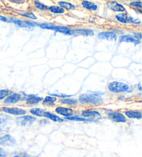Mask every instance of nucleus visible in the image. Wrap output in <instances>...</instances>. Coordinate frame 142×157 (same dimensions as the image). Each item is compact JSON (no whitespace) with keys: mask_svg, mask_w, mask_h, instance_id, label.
<instances>
[{"mask_svg":"<svg viewBox=\"0 0 142 157\" xmlns=\"http://www.w3.org/2000/svg\"><path fill=\"white\" fill-rule=\"evenodd\" d=\"M102 94L103 93L96 91L91 92V93H85L79 96V101L83 103L94 105L101 104L103 101V98L101 96Z\"/></svg>","mask_w":142,"mask_h":157,"instance_id":"nucleus-1","label":"nucleus"},{"mask_svg":"<svg viewBox=\"0 0 142 157\" xmlns=\"http://www.w3.org/2000/svg\"><path fill=\"white\" fill-rule=\"evenodd\" d=\"M38 26L43 29L52 30V31H54L55 32H58V33L67 35V36H73V29H70L69 27L65 26H57V25H53V24H47V23L40 24H38Z\"/></svg>","mask_w":142,"mask_h":157,"instance_id":"nucleus-2","label":"nucleus"},{"mask_svg":"<svg viewBox=\"0 0 142 157\" xmlns=\"http://www.w3.org/2000/svg\"><path fill=\"white\" fill-rule=\"evenodd\" d=\"M129 88L130 86L126 84L117 82V81H113L108 85L109 91L114 94H120L122 92L128 91Z\"/></svg>","mask_w":142,"mask_h":157,"instance_id":"nucleus-3","label":"nucleus"},{"mask_svg":"<svg viewBox=\"0 0 142 157\" xmlns=\"http://www.w3.org/2000/svg\"><path fill=\"white\" fill-rule=\"evenodd\" d=\"M12 126V120L6 115L0 114V132H6Z\"/></svg>","mask_w":142,"mask_h":157,"instance_id":"nucleus-4","label":"nucleus"},{"mask_svg":"<svg viewBox=\"0 0 142 157\" xmlns=\"http://www.w3.org/2000/svg\"><path fill=\"white\" fill-rule=\"evenodd\" d=\"M36 121V118L31 116H20L15 119V122L20 126H29Z\"/></svg>","mask_w":142,"mask_h":157,"instance_id":"nucleus-5","label":"nucleus"},{"mask_svg":"<svg viewBox=\"0 0 142 157\" xmlns=\"http://www.w3.org/2000/svg\"><path fill=\"white\" fill-rule=\"evenodd\" d=\"M107 115L112 121L116 122V123H126L127 122L125 116L121 113L109 111L107 112Z\"/></svg>","mask_w":142,"mask_h":157,"instance_id":"nucleus-6","label":"nucleus"},{"mask_svg":"<svg viewBox=\"0 0 142 157\" xmlns=\"http://www.w3.org/2000/svg\"><path fill=\"white\" fill-rule=\"evenodd\" d=\"M10 20H10V22L15 24V25H17L20 27H22V28L31 29L35 26V24L34 22H31V21H30L18 20V19H14V18H11Z\"/></svg>","mask_w":142,"mask_h":157,"instance_id":"nucleus-7","label":"nucleus"},{"mask_svg":"<svg viewBox=\"0 0 142 157\" xmlns=\"http://www.w3.org/2000/svg\"><path fill=\"white\" fill-rule=\"evenodd\" d=\"M98 38L101 40H106L108 41H116L117 36L114 32L105 31L99 33L98 35Z\"/></svg>","mask_w":142,"mask_h":157,"instance_id":"nucleus-8","label":"nucleus"},{"mask_svg":"<svg viewBox=\"0 0 142 157\" xmlns=\"http://www.w3.org/2000/svg\"><path fill=\"white\" fill-rule=\"evenodd\" d=\"M2 109L4 112L7 113H9V114L12 115H15V116H21L24 115L26 113V111L23 109H21V108H18V107H3Z\"/></svg>","mask_w":142,"mask_h":157,"instance_id":"nucleus-9","label":"nucleus"},{"mask_svg":"<svg viewBox=\"0 0 142 157\" xmlns=\"http://www.w3.org/2000/svg\"><path fill=\"white\" fill-rule=\"evenodd\" d=\"M16 143V140L10 135L0 136V145L5 146H13Z\"/></svg>","mask_w":142,"mask_h":157,"instance_id":"nucleus-10","label":"nucleus"},{"mask_svg":"<svg viewBox=\"0 0 142 157\" xmlns=\"http://www.w3.org/2000/svg\"><path fill=\"white\" fill-rule=\"evenodd\" d=\"M108 7L110 10H113L114 12H119L123 13L125 11V7L123 5L119 4L118 2H114V1H110L107 3Z\"/></svg>","mask_w":142,"mask_h":157,"instance_id":"nucleus-11","label":"nucleus"},{"mask_svg":"<svg viewBox=\"0 0 142 157\" xmlns=\"http://www.w3.org/2000/svg\"><path fill=\"white\" fill-rule=\"evenodd\" d=\"M22 99V96L20 94L18 93H13L10 94L9 96H7V98L4 100V104H15L17 103Z\"/></svg>","mask_w":142,"mask_h":157,"instance_id":"nucleus-12","label":"nucleus"},{"mask_svg":"<svg viewBox=\"0 0 142 157\" xmlns=\"http://www.w3.org/2000/svg\"><path fill=\"white\" fill-rule=\"evenodd\" d=\"M94 31L91 29H73V36H94Z\"/></svg>","mask_w":142,"mask_h":157,"instance_id":"nucleus-13","label":"nucleus"},{"mask_svg":"<svg viewBox=\"0 0 142 157\" xmlns=\"http://www.w3.org/2000/svg\"><path fill=\"white\" fill-rule=\"evenodd\" d=\"M56 112L59 115L65 116V117H70L73 113V110L71 108L63 107H58L56 108Z\"/></svg>","mask_w":142,"mask_h":157,"instance_id":"nucleus-14","label":"nucleus"},{"mask_svg":"<svg viewBox=\"0 0 142 157\" xmlns=\"http://www.w3.org/2000/svg\"><path fill=\"white\" fill-rule=\"evenodd\" d=\"M119 42H130L134 43L135 45H136L141 42V40H137L135 36L126 35V36H121L119 37Z\"/></svg>","mask_w":142,"mask_h":157,"instance_id":"nucleus-15","label":"nucleus"},{"mask_svg":"<svg viewBox=\"0 0 142 157\" xmlns=\"http://www.w3.org/2000/svg\"><path fill=\"white\" fill-rule=\"evenodd\" d=\"M81 115L85 118L98 119V120L101 118V116L100 113L97 112V111H89V110L83 111Z\"/></svg>","mask_w":142,"mask_h":157,"instance_id":"nucleus-16","label":"nucleus"},{"mask_svg":"<svg viewBox=\"0 0 142 157\" xmlns=\"http://www.w3.org/2000/svg\"><path fill=\"white\" fill-rule=\"evenodd\" d=\"M42 101L43 98H42V97H38L34 95L27 96L26 98V103L28 105H36Z\"/></svg>","mask_w":142,"mask_h":157,"instance_id":"nucleus-17","label":"nucleus"},{"mask_svg":"<svg viewBox=\"0 0 142 157\" xmlns=\"http://www.w3.org/2000/svg\"><path fill=\"white\" fill-rule=\"evenodd\" d=\"M125 114L130 118H136V119L141 118V112L140 111H132V110L126 111V112H125Z\"/></svg>","mask_w":142,"mask_h":157,"instance_id":"nucleus-18","label":"nucleus"},{"mask_svg":"<svg viewBox=\"0 0 142 157\" xmlns=\"http://www.w3.org/2000/svg\"><path fill=\"white\" fill-rule=\"evenodd\" d=\"M81 4L83 8L89 10H97L98 9L97 5L91 2L83 1L81 2Z\"/></svg>","mask_w":142,"mask_h":157,"instance_id":"nucleus-19","label":"nucleus"},{"mask_svg":"<svg viewBox=\"0 0 142 157\" xmlns=\"http://www.w3.org/2000/svg\"><path fill=\"white\" fill-rule=\"evenodd\" d=\"M44 117L47 118L54 122H59V123H61V122L63 121V119L61 118L59 116L53 114V113H51L49 112H45V113H44Z\"/></svg>","mask_w":142,"mask_h":157,"instance_id":"nucleus-20","label":"nucleus"},{"mask_svg":"<svg viewBox=\"0 0 142 157\" xmlns=\"http://www.w3.org/2000/svg\"><path fill=\"white\" fill-rule=\"evenodd\" d=\"M58 4L60 7H61L62 9H66V10H73L76 9V6L72 3H69V2H64V1H60L58 2Z\"/></svg>","mask_w":142,"mask_h":157,"instance_id":"nucleus-21","label":"nucleus"},{"mask_svg":"<svg viewBox=\"0 0 142 157\" xmlns=\"http://www.w3.org/2000/svg\"><path fill=\"white\" fill-rule=\"evenodd\" d=\"M115 17L116 20L119 21V22H121L124 24H127L129 22V20H128V16L127 15L126 13H120L119 14L116 15Z\"/></svg>","mask_w":142,"mask_h":157,"instance_id":"nucleus-22","label":"nucleus"},{"mask_svg":"<svg viewBox=\"0 0 142 157\" xmlns=\"http://www.w3.org/2000/svg\"><path fill=\"white\" fill-rule=\"evenodd\" d=\"M48 10L50 12L53 13H56V14H62L65 12V10L62 9L61 7L58 6H51L48 8Z\"/></svg>","mask_w":142,"mask_h":157,"instance_id":"nucleus-23","label":"nucleus"},{"mask_svg":"<svg viewBox=\"0 0 142 157\" xmlns=\"http://www.w3.org/2000/svg\"><path fill=\"white\" fill-rule=\"evenodd\" d=\"M30 112H31L32 114L39 116V117H44V113H45V111L43 110L42 109H40V108H32V109L30 110Z\"/></svg>","mask_w":142,"mask_h":157,"instance_id":"nucleus-24","label":"nucleus"},{"mask_svg":"<svg viewBox=\"0 0 142 157\" xmlns=\"http://www.w3.org/2000/svg\"><path fill=\"white\" fill-rule=\"evenodd\" d=\"M61 102L63 105H73L78 103V101L75 98H63L61 100Z\"/></svg>","mask_w":142,"mask_h":157,"instance_id":"nucleus-25","label":"nucleus"},{"mask_svg":"<svg viewBox=\"0 0 142 157\" xmlns=\"http://www.w3.org/2000/svg\"><path fill=\"white\" fill-rule=\"evenodd\" d=\"M57 101V98L54 96H46L45 99H43L44 104L46 105H53L54 102Z\"/></svg>","mask_w":142,"mask_h":157,"instance_id":"nucleus-26","label":"nucleus"},{"mask_svg":"<svg viewBox=\"0 0 142 157\" xmlns=\"http://www.w3.org/2000/svg\"><path fill=\"white\" fill-rule=\"evenodd\" d=\"M11 94V91L9 89H2L0 90V101L3 100Z\"/></svg>","mask_w":142,"mask_h":157,"instance_id":"nucleus-27","label":"nucleus"},{"mask_svg":"<svg viewBox=\"0 0 142 157\" xmlns=\"http://www.w3.org/2000/svg\"><path fill=\"white\" fill-rule=\"evenodd\" d=\"M34 5L37 8V9L39 10H48V6H46V5L44 4H42L41 2H38V1H35L34 2Z\"/></svg>","mask_w":142,"mask_h":157,"instance_id":"nucleus-28","label":"nucleus"},{"mask_svg":"<svg viewBox=\"0 0 142 157\" xmlns=\"http://www.w3.org/2000/svg\"><path fill=\"white\" fill-rule=\"evenodd\" d=\"M22 15L24 16V17H26L27 18L31 19V20H37V17L35 16L34 13L31 12H28V13H24L22 14Z\"/></svg>","mask_w":142,"mask_h":157,"instance_id":"nucleus-29","label":"nucleus"},{"mask_svg":"<svg viewBox=\"0 0 142 157\" xmlns=\"http://www.w3.org/2000/svg\"><path fill=\"white\" fill-rule=\"evenodd\" d=\"M67 120L76 121H86V118H80V117H78V116H70V117H67Z\"/></svg>","mask_w":142,"mask_h":157,"instance_id":"nucleus-30","label":"nucleus"},{"mask_svg":"<svg viewBox=\"0 0 142 157\" xmlns=\"http://www.w3.org/2000/svg\"><path fill=\"white\" fill-rule=\"evenodd\" d=\"M128 20H129V21H130V22L134 23L135 24H139L141 23V21L140 20H139V19H137V20H136V19H134L132 17H131V16H129V17H128Z\"/></svg>","mask_w":142,"mask_h":157,"instance_id":"nucleus-31","label":"nucleus"},{"mask_svg":"<svg viewBox=\"0 0 142 157\" xmlns=\"http://www.w3.org/2000/svg\"><path fill=\"white\" fill-rule=\"evenodd\" d=\"M130 5L134 7H136V8H139V9H141V2H132L130 3Z\"/></svg>","mask_w":142,"mask_h":157,"instance_id":"nucleus-32","label":"nucleus"},{"mask_svg":"<svg viewBox=\"0 0 142 157\" xmlns=\"http://www.w3.org/2000/svg\"><path fill=\"white\" fill-rule=\"evenodd\" d=\"M54 97H59V98H68V97H71L72 96V95H66V94H51Z\"/></svg>","mask_w":142,"mask_h":157,"instance_id":"nucleus-33","label":"nucleus"},{"mask_svg":"<svg viewBox=\"0 0 142 157\" xmlns=\"http://www.w3.org/2000/svg\"><path fill=\"white\" fill-rule=\"evenodd\" d=\"M7 155L6 151L4 149L0 147V157H6Z\"/></svg>","mask_w":142,"mask_h":157,"instance_id":"nucleus-34","label":"nucleus"},{"mask_svg":"<svg viewBox=\"0 0 142 157\" xmlns=\"http://www.w3.org/2000/svg\"><path fill=\"white\" fill-rule=\"evenodd\" d=\"M134 35H135V37L136 39L139 40H141V33H134Z\"/></svg>","mask_w":142,"mask_h":157,"instance_id":"nucleus-35","label":"nucleus"},{"mask_svg":"<svg viewBox=\"0 0 142 157\" xmlns=\"http://www.w3.org/2000/svg\"><path fill=\"white\" fill-rule=\"evenodd\" d=\"M0 21H5V22H6V21H8L7 19L5 17H4V16H2V15H0Z\"/></svg>","mask_w":142,"mask_h":157,"instance_id":"nucleus-36","label":"nucleus"},{"mask_svg":"<svg viewBox=\"0 0 142 157\" xmlns=\"http://www.w3.org/2000/svg\"><path fill=\"white\" fill-rule=\"evenodd\" d=\"M138 88H139V91H141V82H139V83Z\"/></svg>","mask_w":142,"mask_h":157,"instance_id":"nucleus-37","label":"nucleus"},{"mask_svg":"<svg viewBox=\"0 0 142 157\" xmlns=\"http://www.w3.org/2000/svg\"><path fill=\"white\" fill-rule=\"evenodd\" d=\"M13 157H21V156H13Z\"/></svg>","mask_w":142,"mask_h":157,"instance_id":"nucleus-38","label":"nucleus"}]
</instances>
